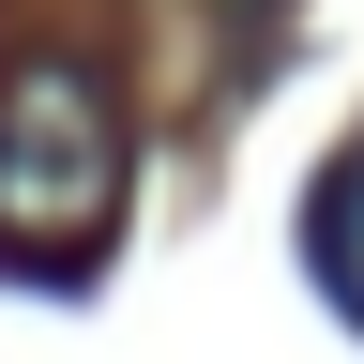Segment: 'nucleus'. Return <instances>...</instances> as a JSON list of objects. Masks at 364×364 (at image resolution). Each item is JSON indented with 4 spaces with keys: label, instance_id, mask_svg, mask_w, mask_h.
<instances>
[{
    "label": "nucleus",
    "instance_id": "2",
    "mask_svg": "<svg viewBox=\"0 0 364 364\" xmlns=\"http://www.w3.org/2000/svg\"><path fill=\"white\" fill-rule=\"evenodd\" d=\"M304 258H318V289L364 318V152L318 167V198H304Z\"/></svg>",
    "mask_w": 364,
    "mask_h": 364
},
{
    "label": "nucleus",
    "instance_id": "1",
    "mask_svg": "<svg viewBox=\"0 0 364 364\" xmlns=\"http://www.w3.org/2000/svg\"><path fill=\"white\" fill-rule=\"evenodd\" d=\"M107 213H122V91L61 46H31L0 76V258L76 273L107 243Z\"/></svg>",
    "mask_w": 364,
    "mask_h": 364
}]
</instances>
